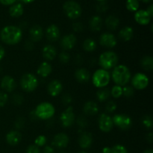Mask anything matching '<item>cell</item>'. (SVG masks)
<instances>
[{"label":"cell","instance_id":"obj_32","mask_svg":"<svg viewBox=\"0 0 153 153\" xmlns=\"http://www.w3.org/2000/svg\"><path fill=\"white\" fill-rule=\"evenodd\" d=\"M83 49H85L86 52H94V51L97 49V43H96V41L94 39H86L83 43Z\"/></svg>","mask_w":153,"mask_h":153},{"label":"cell","instance_id":"obj_17","mask_svg":"<svg viewBox=\"0 0 153 153\" xmlns=\"http://www.w3.org/2000/svg\"><path fill=\"white\" fill-rule=\"evenodd\" d=\"M151 16L146 10H138L135 12L134 19L136 22L141 25H146L150 22Z\"/></svg>","mask_w":153,"mask_h":153},{"label":"cell","instance_id":"obj_49","mask_svg":"<svg viewBox=\"0 0 153 153\" xmlns=\"http://www.w3.org/2000/svg\"><path fill=\"white\" fill-rule=\"evenodd\" d=\"M25 47L27 50H32L34 48V42L31 41V40H27L25 43Z\"/></svg>","mask_w":153,"mask_h":153},{"label":"cell","instance_id":"obj_56","mask_svg":"<svg viewBox=\"0 0 153 153\" xmlns=\"http://www.w3.org/2000/svg\"><path fill=\"white\" fill-rule=\"evenodd\" d=\"M21 1L24 3H31L34 1H35V0H21Z\"/></svg>","mask_w":153,"mask_h":153},{"label":"cell","instance_id":"obj_16","mask_svg":"<svg viewBox=\"0 0 153 153\" xmlns=\"http://www.w3.org/2000/svg\"><path fill=\"white\" fill-rule=\"evenodd\" d=\"M16 87V81L10 76H5L1 80V88L6 92L10 93L15 90Z\"/></svg>","mask_w":153,"mask_h":153},{"label":"cell","instance_id":"obj_36","mask_svg":"<svg viewBox=\"0 0 153 153\" xmlns=\"http://www.w3.org/2000/svg\"><path fill=\"white\" fill-rule=\"evenodd\" d=\"M134 94V90L133 88V87L131 86H124V88H123V95L125 96L126 97H128V98H130V97H133Z\"/></svg>","mask_w":153,"mask_h":153},{"label":"cell","instance_id":"obj_29","mask_svg":"<svg viewBox=\"0 0 153 153\" xmlns=\"http://www.w3.org/2000/svg\"><path fill=\"white\" fill-rule=\"evenodd\" d=\"M105 25L106 27L109 30L114 31L118 28L120 25V19L117 16L114 15H110L108 16L105 19Z\"/></svg>","mask_w":153,"mask_h":153},{"label":"cell","instance_id":"obj_55","mask_svg":"<svg viewBox=\"0 0 153 153\" xmlns=\"http://www.w3.org/2000/svg\"><path fill=\"white\" fill-rule=\"evenodd\" d=\"M111 148L109 146H105L102 149V153H111Z\"/></svg>","mask_w":153,"mask_h":153},{"label":"cell","instance_id":"obj_39","mask_svg":"<svg viewBox=\"0 0 153 153\" xmlns=\"http://www.w3.org/2000/svg\"><path fill=\"white\" fill-rule=\"evenodd\" d=\"M117 107V105L114 102L108 101L105 105V111L108 113H113L116 111Z\"/></svg>","mask_w":153,"mask_h":153},{"label":"cell","instance_id":"obj_60","mask_svg":"<svg viewBox=\"0 0 153 153\" xmlns=\"http://www.w3.org/2000/svg\"><path fill=\"white\" fill-rule=\"evenodd\" d=\"M97 1H105L106 0H97Z\"/></svg>","mask_w":153,"mask_h":153},{"label":"cell","instance_id":"obj_19","mask_svg":"<svg viewBox=\"0 0 153 153\" xmlns=\"http://www.w3.org/2000/svg\"><path fill=\"white\" fill-rule=\"evenodd\" d=\"M93 136L90 132L84 131L79 135V145L82 149H88L92 145Z\"/></svg>","mask_w":153,"mask_h":153},{"label":"cell","instance_id":"obj_45","mask_svg":"<svg viewBox=\"0 0 153 153\" xmlns=\"http://www.w3.org/2000/svg\"><path fill=\"white\" fill-rule=\"evenodd\" d=\"M15 127H16L17 129H20L25 125V120H24L23 117H19L17 119L15 120Z\"/></svg>","mask_w":153,"mask_h":153},{"label":"cell","instance_id":"obj_48","mask_svg":"<svg viewBox=\"0 0 153 153\" xmlns=\"http://www.w3.org/2000/svg\"><path fill=\"white\" fill-rule=\"evenodd\" d=\"M73 28L76 32H80L83 31V25L81 22H75L73 25Z\"/></svg>","mask_w":153,"mask_h":153},{"label":"cell","instance_id":"obj_2","mask_svg":"<svg viewBox=\"0 0 153 153\" xmlns=\"http://www.w3.org/2000/svg\"><path fill=\"white\" fill-rule=\"evenodd\" d=\"M112 79L117 85L126 86L131 79V73L126 65H118L114 68L111 74Z\"/></svg>","mask_w":153,"mask_h":153},{"label":"cell","instance_id":"obj_11","mask_svg":"<svg viewBox=\"0 0 153 153\" xmlns=\"http://www.w3.org/2000/svg\"><path fill=\"white\" fill-rule=\"evenodd\" d=\"M99 128L102 132H109L114 127L113 120L111 117L107 114H102L99 117L98 120Z\"/></svg>","mask_w":153,"mask_h":153},{"label":"cell","instance_id":"obj_12","mask_svg":"<svg viewBox=\"0 0 153 153\" xmlns=\"http://www.w3.org/2000/svg\"><path fill=\"white\" fill-rule=\"evenodd\" d=\"M100 43L101 46L108 49H112L117 44L116 37L113 34L109 32L103 33L100 37Z\"/></svg>","mask_w":153,"mask_h":153},{"label":"cell","instance_id":"obj_14","mask_svg":"<svg viewBox=\"0 0 153 153\" xmlns=\"http://www.w3.org/2000/svg\"><path fill=\"white\" fill-rule=\"evenodd\" d=\"M76 37L73 34H66L61 38L60 45L64 50H70L76 45Z\"/></svg>","mask_w":153,"mask_h":153},{"label":"cell","instance_id":"obj_1","mask_svg":"<svg viewBox=\"0 0 153 153\" xmlns=\"http://www.w3.org/2000/svg\"><path fill=\"white\" fill-rule=\"evenodd\" d=\"M22 37V31L18 26L7 25L1 29L0 38L7 45H16L19 43Z\"/></svg>","mask_w":153,"mask_h":153},{"label":"cell","instance_id":"obj_34","mask_svg":"<svg viewBox=\"0 0 153 153\" xmlns=\"http://www.w3.org/2000/svg\"><path fill=\"white\" fill-rule=\"evenodd\" d=\"M111 92V95L115 99L120 98L121 96H123V88L119 85H114V86L112 88Z\"/></svg>","mask_w":153,"mask_h":153},{"label":"cell","instance_id":"obj_31","mask_svg":"<svg viewBox=\"0 0 153 153\" xmlns=\"http://www.w3.org/2000/svg\"><path fill=\"white\" fill-rule=\"evenodd\" d=\"M140 65L147 71H152L153 70V58L151 56H145L143 57L140 61Z\"/></svg>","mask_w":153,"mask_h":153},{"label":"cell","instance_id":"obj_51","mask_svg":"<svg viewBox=\"0 0 153 153\" xmlns=\"http://www.w3.org/2000/svg\"><path fill=\"white\" fill-rule=\"evenodd\" d=\"M15 1L16 0H0V2L4 5H12Z\"/></svg>","mask_w":153,"mask_h":153},{"label":"cell","instance_id":"obj_53","mask_svg":"<svg viewBox=\"0 0 153 153\" xmlns=\"http://www.w3.org/2000/svg\"><path fill=\"white\" fill-rule=\"evenodd\" d=\"M146 140H147V141L149 142V143H152V140H153V134H152V132H149V134L146 135Z\"/></svg>","mask_w":153,"mask_h":153},{"label":"cell","instance_id":"obj_50","mask_svg":"<svg viewBox=\"0 0 153 153\" xmlns=\"http://www.w3.org/2000/svg\"><path fill=\"white\" fill-rule=\"evenodd\" d=\"M43 153H55V150H54L53 147L50 146H46L43 148Z\"/></svg>","mask_w":153,"mask_h":153},{"label":"cell","instance_id":"obj_20","mask_svg":"<svg viewBox=\"0 0 153 153\" xmlns=\"http://www.w3.org/2000/svg\"><path fill=\"white\" fill-rule=\"evenodd\" d=\"M22 140V134L16 130L9 131L6 135V141L10 146H16Z\"/></svg>","mask_w":153,"mask_h":153},{"label":"cell","instance_id":"obj_22","mask_svg":"<svg viewBox=\"0 0 153 153\" xmlns=\"http://www.w3.org/2000/svg\"><path fill=\"white\" fill-rule=\"evenodd\" d=\"M29 35L32 42H38L43 38V31L41 26L35 25L31 28L29 31Z\"/></svg>","mask_w":153,"mask_h":153},{"label":"cell","instance_id":"obj_6","mask_svg":"<svg viewBox=\"0 0 153 153\" xmlns=\"http://www.w3.org/2000/svg\"><path fill=\"white\" fill-rule=\"evenodd\" d=\"M63 9L66 16L69 19H78L82 15V10L80 4L73 0H69L66 1L63 5Z\"/></svg>","mask_w":153,"mask_h":153},{"label":"cell","instance_id":"obj_9","mask_svg":"<svg viewBox=\"0 0 153 153\" xmlns=\"http://www.w3.org/2000/svg\"><path fill=\"white\" fill-rule=\"evenodd\" d=\"M75 120H76V117H75L73 107L68 106L60 116V121L61 123V125L65 128H68L73 126Z\"/></svg>","mask_w":153,"mask_h":153},{"label":"cell","instance_id":"obj_43","mask_svg":"<svg viewBox=\"0 0 153 153\" xmlns=\"http://www.w3.org/2000/svg\"><path fill=\"white\" fill-rule=\"evenodd\" d=\"M77 124L80 128H85L88 126V121L84 116H79L77 119Z\"/></svg>","mask_w":153,"mask_h":153},{"label":"cell","instance_id":"obj_27","mask_svg":"<svg viewBox=\"0 0 153 153\" xmlns=\"http://www.w3.org/2000/svg\"><path fill=\"white\" fill-rule=\"evenodd\" d=\"M89 25L91 31L95 32L100 31L102 26V19L100 16H94L90 19Z\"/></svg>","mask_w":153,"mask_h":153},{"label":"cell","instance_id":"obj_8","mask_svg":"<svg viewBox=\"0 0 153 153\" xmlns=\"http://www.w3.org/2000/svg\"><path fill=\"white\" fill-rule=\"evenodd\" d=\"M112 120H113L114 126H116L123 131H126L129 129L132 125L131 118L128 115L123 114H115L112 117Z\"/></svg>","mask_w":153,"mask_h":153},{"label":"cell","instance_id":"obj_21","mask_svg":"<svg viewBox=\"0 0 153 153\" xmlns=\"http://www.w3.org/2000/svg\"><path fill=\"white\" fill-rule=\"evenodd\" d=\"M42 54L44 59L46 61H53L57 56V49L56 48L52 45H46L43 48Z\"/></svg>","mask_w":153,"mask_h":153},{"label":"cell","instance_id":"obj_4","mask_svg":"<svg viewBox=\"0 0 153 153\" xmlns=\"http://www.w3.org/2000/svg\"><path fill=\"white\" fill-rule=\"evenodd\" d=\"M55 109L53 105L49 102L40 103L36 107L34 110V113L37 119H40L42 120L51 119L55 114Z\"/></svg>","mask_w":153,"mask_h":153},{"label":"cell","instance_id":"obj_61","mask_svg":"<svg viewBox=\"0 0 153 153\" xmlns=\"http://www.w3.org/2000/svg\"><path fill=\"white\" fill-rule=\"evenodd\" d=\"M58 153H67V152H58Z\"/></svg>","mask_w":153,"mask_h":153},{"label":"cell","instance_id":"obj_37","mask_svg":"<svg viewBox=\"0 0 153 153\" xmlns=\"http://www.w3.org/2000/svg\"><path fill=\"white\" fill-rule=\"evenodd\" d=\"M111 153H128L126 148L120 144L114 146L111 149Z\"/></svg>","mask_w":153,"mask_h":153},{"label":"cell","instance_id":"obj_47","mask_svg":"<svg viewBox=\"0 0 153 153\" xmlns=\"http://www.w3.org/2000/svg\"><path fill=\"white\" fill-rule=\"evenodd\" d=\"M62 102L63 104L67 105L72 102V97L69 94H64L62 97Z\"/></svg>","mask_w":153,"mask_h":153},{"label":"cell","instance_id":"obj_38","mask_svg":"<svg viewBox=\"0 0 153 153\" xmlns=\"http://www.w3.org/2000/svg\"><path fill=\"white\" fill-rule=\"evenodd\" d=\"M46 140H47L46 137L44 135H39L34 140V145L40 148L41 146H45V144L46 143Z\"/></svg>","mask_w":153,"mask_h":153},{"label":"cell","instance_id":"obj_30","mask_svg":"<svg viewBox=\"0 0 153 153\" xmlns=\"http://www.w3.org/2000/svg\"><path fill=\"white\" fill-rule=\"evenodd\" d=\"M111 96V92L108 88H100L97 92V100L101 102H105L106 100H108L109 97Z\"/></svg>","mask_w":153,"mask_h":153},{"label":"cell","instance_id":"obj_44","mask_svg":"<svg viewBox=\"0 0 153 153\" xmlns=\"http://www.w3.org/2000/svg\"><path fill=\"white\" fill-rule=\"evenodd\" d=\"M8 100V96L4 92H0V108L5 105Z\"/></svg>","mask_w":153,"mask_h":153},{"label":"cell","instance_id":"obj_54","mask_svg":"<svg viewBox=\"0 0 153 153\" xmlns=\"http://www.w3.org/2000/svg\"><path fill=\"white\" fill-rule=\"evenodd\" d=\"M146 11H147V13H149V16H151V17H152L153 16V5L152 4H150V5L148 7L147 10H146Z\"/></svg>","mask_w":153,"mask_h":153},{"label":"cell","instance_id":"obj_28","mask_svg":"<svg viewBox=\"0 0 153 153\" xmlns=\"http://www.w3.org/2000/svg\"><path fill=\"white\" fill-rule=\"evenodd\" d=\"M24 8L23 6L20 3H16V4H13L9 8V14L12 17L17 18L19 17L23 14Z\"/></svg>","mask_w":153,"mask_h":153},{"label":"cell","instance_id":"obj_35","mask_svg":"<svg viewBox=\"0 0 153 153\" xmlns=\"http://www.w3.org/2000/svg\"><path fill=\"white\" fill-rule=\"evenodd\" d=\"M142 124H143V126L145 127L147 129H151L153 126V120L152 117H150L149 115H145L141 120Z\"/></svg>","mask_w":153,"mask_h":153},{"label":"cell","instance_id":"obj_33","mask_svg":"<svg viewBox=\"0 0 153 153\" xmlns=\"http://www.w3.org/2000/svg\"><path fill=\"white\" fill-rule=\"evenodd\" d=\"M126 5L128 10L131 12H136L138 10L140 4L138 0H127Z\"/></svg>","mask_w":153,"mask_h":153},{"label":"cell","instance_id":"obj_46","mask_svg":"<svg viewBox=\"0 0 153 153\" xmlns=\"http://www.w3.org/2000/svg\"><path fill=\"white\" fill-rule=\"evenodd\" d=\"M25 153H40V148L36 145H30L26 149Z\"/></svg>","mask_w":153,"mask_h":153},{"label":"cell","instance_id":"obj_10","mask_svg":"<svg viewBox=\"0 0 153 153\" xmlns=\"http://www.w3.org/2000/svg\"><path fill=\"white\" fill-rule=\"evenodd\" d=\"M149 79L144 73H137L134 75L131 79L133 88L137 90H144L148 87Z\"/></svg>","mask_w":153,"mask_h":153},{"label":"cell","instance_id":"obj_25","mask_svg":"<svg viewBox=\"0 0 153 153\" xmlns=\"http://www.w3.org/2000/svg\"><path fill=\"white\" fill-rule=\"evenodd\" d=\"M75 78L80 83H86L91 79V75L85 68H79L75 73Z\"/></svg>","mask_w":153,"mask_h":153},{"label":"cell","instance_id":"obj_13","mask_svg":"<svg viewBox=\"0 0 153 153\" xmlns=\"http://www.w3.org/2000/svg\"><path fill=\"white\" fill-rule=\"evenodd\" d=\"M69 141L70 139L67 134H66L65 133H59L53 137L52 144V146L58 149H63L67 147V145L69 144Z\"/></svg>","mask_w":153,"mask_h":153},{"label":"cell","instance_id":"obj_3","mask_svg":"<svg viewBox=\"0 0 153 153\" xmlns=\"http://www.w3.org/2000/svg\"><path fill=\"white\" fill-rule=\"evenodd\" d=\"M99 63L103 70H111L117 66L118 56L114 52L107 51L101 54L99 58Z\"/></svg>","mask_w":153,"mask_h":153},{"label":"cell","instance_id":"obj_15","mask_svg":"<svg viewBox=\"0 0 153 153\" xmlns=\"http://www.w3.org/2000/svg\"><path fill=\"white\" fill-rule=\"evenodd\" d=\"M63 90V85L61 81L55 79L49 83L47 86V91L51 97H55L59 95Z\"/></svg>","mask_w":153,"mask_h":153},{"label":"cell","instance_id":"obj_58","mask_svg":"<svg viewBox=\"0 0 153 153\" xmlns=\"http://www.w3.org/2000/svg\"><path fill=\"white\" fill-rule=\"evenodd\" d=\"M140 1H143V2H144V3H149V2H150V1H152V0H140Z\"/></svg>","mask_w":153,"mask_h":153},{"label":"cell","instance_id":"obj_42","mask_svg":"<svg viewBox=\"0 0 153 153\" xmlns=\"http://www.w3.org/2000/svg\"><path fill=\"white\" fill-rule=\"evenodd\" d=\"M108 6L105 1H100L97 5V10L100 13H104L108 10Z\"/></svg>","mask_w":153,"mask_h":153},{"label":"cell","instance_id":"obj_40","mask_svg":"<svg viewBox=\"0 0 153 153\" xmlns=\"http://www.w3.org/2000/svg\"><path fill=\"white\" fill-rule=\"evenodd\" d=\"M12 102L16 105H19L23 102V97L19 94H14L12 97Z\"/></svg>","mask_w":153,"mask_h":153},{"label":"cell","instance_id":"obj_24","mask_svg":"<svg viewBox=\"0 0 153 153\" xmlns=\"http://www.w3.org/2000/svg\"><path fill=\"white\" fill-rule=\"evenodd\" d=\"M52 67L49 63L47 61H43L41 64L39 65L38 68H37V73L40 76L43 78H46L49 76V75L52 73Z\"/></svg>","mask_w":153,"mask_h":153},{"label":"cell","instance_id":"obj_41","mask_svg":"<svg viewBox=\"0 0 153 153\" xmlns=\"http://www.w3.org/2000/svg\"><path fill=\"white\" fill-rule=\"evenodd\" d=\"M70 59V55H69L68 52L64 51V52L60 53L59 60L61 63H63V64H67V63L69 62Z\"/></svg>","mask_w":153,"mask_h":153},{"label":"cell","instance_id":"obj_5","mask_svg":"<svg viewBox=\"0 0 153 153\" xmlns=\"http://www.w3.org/2000/svg\"><path fill=\"white\" fill-rule=\"evenodd\" d=\"M111 76L108 71L103 69H99L92 76V82L94 86L98 88H105L109 84Z\"/></svg>","mask_w":153,"mask_h":153},{"label":"cell","instance_id":"obj_23","mask_svg":"<svg viewBox=\"0 0 153 153\" xmlns=\"http://www.w3.org/2000/svg\"><path fill=\"white\" fill-rule=\"evenodd\" d=\"M83 111L85 114L89 115V116L97 114L99 112L98 105L94 101L87 102L83 107Z\"/></svg>","mask_w":153,"mask_h":153},{"label":"cell","instance_id":"obj_18","mask_svg":"<svg viewBox=\"0 0 153 153\" xmlns=\"http://www.w3.org/2000/svg\"><path fill=\"white\" fill-rule=\"evenodd\" d=\"M60 30L59 28L56 25H49L46 31V37L48 40L51 42H55L59 39L60 37Z\"/></svg>","mask_w":153,"mask_h":153},{"label":"cell","instance_id":"obj_7","mask_svg":"<svg viewBox=\"0 0 153 153\" xmlns=\"http://www.w3.org/2000/svg\"><path fill=\"white\" fill-rule=\"evenodd\" d=\"M20 85L22 90L25 92H32L38 86V80L34 75L26 73L21 78Z\"/></svg>","mask_w":153,"mask_h":153},{"label":"cell","instance_id":"obj_59","mask_svg":"<svg viewBox=\"0 0 153 153\" xmlns=\"http://www.w3.org/2000/svg\"><path fill=\"white\" fill-rule=\"evenodd\" d=\"M77 153H88V152H85V151H80V152H78Z\"/></svg>","mask_w":153,"mask_h":153},{"label":"cell","instance_id":"obj_52","mask_svg":"<svg viewBox=\"0 0 153 153\" xmlns=\"http://www.w3.org/2000/svg\"><path fill=\"white\" fill-rule=\"evenodd\" d=\"M4 55H5V50L2 47V46L0 45V61H1L3 59V58L4 57Z\"/></svg>","mask_w":153,"mask_h":153},{"label":"cell","instance_id":"obj_57","mask_svg":"<svg viewBox=\"0 0 153 153\" xmlns=\"http://www.w3.org/2000/svg\"><path fill=\"white\" fill-rule=\"evenodd\" d=\"M143 153H153V151L152 149H146V150H145Z\"/></svg>","mask_w":153,"mask_h":153},{"label":"cell","instance_id":"obj_26","mask_svg":"<svg viewBox=\"0 0 153 153\" xmlns=\"http://www.w3.org/2000/svg\"><path fill=\"white\" fill-rule=\"evenodd\" d=\"M133 35H134V30L130 26L124 27L119 32V37L125 42L131 40Z\"/></svg>","mask_w":153,"mask_h":153},{"label":"cell","instance_id":"obj_62","mask_svg":"<svg viewBox=\"0 0 153 153\" xmlns=\"http://www.w3.org/2000/svg\"><path fill=\"white\" fill-rule=\"evenodd\" d=\"M1 67H0V73H1Z\"/></svg>","mask_w":153,"mask_h":153}]
</instances>
